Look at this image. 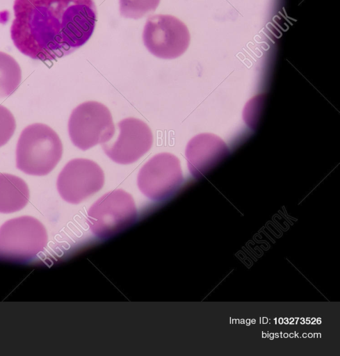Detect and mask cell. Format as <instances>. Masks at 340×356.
Segmentation results:
<instances>
[{
	"label": "cell",
	"instance_id": "1",
	"mask_svg": "<svg viewBox=\"0 0 340 356\" xmlns=\"http://www.w3.org/2000/svg\"><path fill=\"white\" fill-rule=\"evenodd\" d=\"M11 39L23 54L50 61L70 54L91 37L94 0H15Z\"/></svg>",
	"mask_w": 340,
	"mask_h": 356
},
{
	"label": "cell",
	"instance_id": "2",
	"mask_svg": "<svg viewBox=\"0 0 340 356\" xmlns=\"http://www.w3.org/2000/svg\"><path fill=\"white\" fill-rule=\"evenodd\" d=\"M62 154V142L55 131L47 124L34 123L19 136L16 167L29 175L44 176L54 170Z\"/></svg>",
	"mask_w": 340,
	"mask_h": 356
},
{
	"label": "cell",
	"instance_id": "3",
	"mask_svg": "<svg viewBox=\"0 0 340 356\" xmlns=\"http://www.w3.org/2000/svg\"><path fill=\"white\" fill-rule=\"evenodd\" d=\"M42 224L31 216L8 220L0 227V259L24 263L33 259L46 246Z\"/></svg>",
	"mask_w": 340,
	"mask_h": 356
},
{
	"label": "cell",
	"instance_id": "4",
	"mask_svg": "<svg viewBox=\"0 0 340 356\" xmlns=\"http://www.w3.org/2000/svg\"><path fill=\"white\" fill-rule=\"evenodd\" d=\"M137 218L132 196L122 189H115L99 198L88 211L87 221L97 237L108 238L121 232Z\"/></svg>",
	"mask_w": 340,
	"mask_h": 356
},
{
	"label": "cell",
	"instance_id": "5",
	"mask_svg": "<svg viewBox=\"0 0 340 356\" xmlns=\"http://www.w3.org/2000/svg\"><path fill=\"white\" fill-rule=\"evenodd\" d=\"M68 133L74 145L81 150L110 141L115 126L109 109L95 101L79 104L70 116Z\"/></svg>",
	"mask_w": 340,
	"mask_h": 356
},
{
	"label": "cell",
	"instance_id": "6",
	"mask_svg": "<svg viewBox=\"0 0 340 356\" xmlns=\"http://www.w3.org/2000/svg\"><path fill=\"white\" fill-rule=\"evenodd\" d=\"M186 24L175 16L155 15L149 17L143 31V41L154 56L173 59L181 56L190 44Z\"/></svg>",
	"mask_w": 340,
	"mask_h": 356
},
{
	"label": "cell",
	"instance_id": "7",
	"mask_svg": "<svg viewBox=\"0 0 340 356\" xmlns=\"http://www.w3.org/2000/svg\"><path fill=\"white\" fill-rule=\"evenodd\" d=\"M183 181L179 159L168 152L152 156L140 168L137 177L140 192L154 201L169 198L179 190Z\"/></svg>",
	"mask_w": 340,
	"mask_h": 356
},
{
	"label": "cell",
	"instance_id": "8",
	"mask_svg": "<svg viewBox=\"0 0 340 356\" xmlns=\"http://www.w3.org/2000/svg\"><path fill=\"white\" fill-rule=\"evenodd\" d=\"M104 184V174L97 163L87 159H74L59 173L56 186L65 201L76 204L98 192Z\"/></svg>",
	"mask_w": 340,
	"mask_h": 356
},
{
	"label": "cell",
	"instance_id": "9",
	"mask_svg": "<svg viewBox=\"0 0 340 356\" xmlns=\"http://www.w3.org/2000/svg\"><path fill=\"white\" fill-rule=\"evenodd\" d=\"M119 134L111 143H104L105 154L119 164H131L145 155L152 147L153 134L143 121L128 118L118 123Z\"/></svg>",
	"mask_w": 340,
	"mask_h": 356
},
{
	"label": "cell",
	"instance_id": "10",
	"mask_svg": "<svg viewBox=\"0 0 340 356\" xmlns=\"http://www.w3.org/2000/svg\"><path fill=\"white\" fill-rule=\"evenodd\" d=\"M229 154V147L224 140L210 133L192 138L185 150L188 170L196 179L204 176Z\"/></svg>",
	"mask_w": 340,
	"mask_h": 356
},
{
	"label": "cell",
	"instance_id": "11",
	"mask_svg": "<svg viewBox=\"0 0 340 356\" xmlns=\"http://www.w3.org/2000/svg\"><path fill=\"white\" fill-rule=\"evenodd\" d=\"M29 199V189L20 177L0 173V213H10L23 209Z\"/></svg>",
	"mask_w": 340,
	"mask_h": 356
},
{
	"label": "cell",
	"instance_id": "12",
	"mask_svg": "<svg viewBox=\"0 0 340 356\" xmlns=\"http://www.w3.org/2000/svg\"><path fill=\"white\" fill-rule=\"evenodd\" d=\"M21 79L22 71L17 62L9 54L0 51V98L13 93Z\"/></svg>",
	"mask_w": 340,
	"mask_h": 356
},
{
	"label": "cell",
	"instance_id": "13",
	"mask_svg": "<svg viewBox=\"0 0 340 356\" xmlns=\"http://www.w3.org/2000/svg\"><path fill=\"white\" fill-rule=\"evenodd\" d=\"M160 0H119L120 13L125 18L140 19L154 13Z\"/></svg>",
	"mask_w": 340,
	"mask_h": 356
},
{
	"label": "cell",
	"instance_id": "14",
	"mask_svg": "<svg viewBox=\"0 0 340 356\" xmlns=\"http://www.w3.org/2000/svg\"><path fill=\"white\" fill-rule=\"evenodd\" d=\"M16 122L12 113L0 104V147L6 145L13 136Z\"/></svg>",
	"mask_w": 340,
	"mask_h": 356
},
{
	"label": "cell",
	"instance_id": "15",
	"mask_svg": "<svg viewBox=\"0 0 340 356\" xmlns=\"http://www.w3.org/2000/svg\"><path fill=\"white\" fill-rule=\"evenodd\" d=\"M263 100V95H259L254 97L245 106L243 119L245 122H246L250 128H253V127L257 124V120H259Z\"/></svg>",
	"mask_w": 340,
	"mask_h": 356
},
{
	"label": "cell",
	"instance_id": "16",
	"mask_svg": "<svg viewBox=\"0 0 340 356\" xmlns=\"http://www.w3.org/2000/svg\"><path fill=\"white\" fill-rule=\"evenodd\" d=\"M268 323V318H266V317H263V318H262V323H263V324H266V323Z\"/></svg>",
	"mask_w": 340,
	"mask_h": 356
},
{
	"label": "cell",
	"instance_id": "17",
	"mask_svg": "<svg viewBox=\"0 0 340 356\" xmlns=\"http://www.w3.org/2000/svg\"><path fill=\"white\" fill-rule=\"evenodd\" d=\"M245 323L246 324V325L249 326L250 324H251V320L248 318L245 321Z\"/></svg>",
	"mask_w": 340,
	"mask_h": 356
},
{
	"label": "cell",
	"instance_id": "18",
	"mask_svg": "<svg viewBox=\"0 0 340 356\" xmlns=\"http://www.w3.org/2000/svg\"><path fill=\"white\" fill-rule=\"evenodd\" d=\"M283 323H284L285 325L289 324V318H283Z\"/></svg>",
	"mask_w": 340,
	"mask_h": 356
},
{
	"label": "cell",
	"instance_id": "19",
	"mask_svg": "<svg viewBox=\"0 0 340 356\" xmlns=\"http://www.w3.org/2000/svg\"><path fill=\"white\" fill-rule=\"evenodd\" d=\"M268 338L270 339V340H273L275 337H274V334L273 333H270L269 335L268 336Z\"/></svg>",
	"mask_w": 340,
	"mask_h": 356
},
{
	"label": "cell",
	"instance_id": "20",
	"mask_svg": "<svg viewBox=\"0 0 340 356\" xmlns=\"http://www.w3.org/2000/svg\"><path fill=\"white\" fill-rule=\"evenodd\" d=\"M268 333H265V332H262V334H261L262 338L268 337Z\"/></svg>",
	"mask_w": 340,
	"mask_h": 356
},
{
	"label": "cell",
	"instance_id": "21",
	"mask_svg": "<svg viewBox=\"0 0 340 356\" xmlns=\"http://www.w3.org/2000/svg\"><path fill=\"white\" fill-rule=\"evenodd\" d=\"M316 324L320 325L321 323V318H316Z\"/></svg>",
	"mask_w": 340,
	"mask_h": 356
},
{
	"label": "cell",
	"instance_id": "22",
	"mask_svg": "<svg viewBox=\"0 0 340 356\" xmlns=\"http://www.w3.org/2000/svg\"><path fill=\"white\" fill-rule=\"evenodd\" d=\"M278 323L280 325L283 324V318H278Z\"/></svg>",
	"mask_w": 340,
	"mask_h": 356
},
{
	"label": "cell",
	"instance_id": "23",
	"mask_svg": "<svg viewBox=\"0 0 340 356\" xmlns=\"http://www.w3.org/2000/svg\"><path fill=\"white\" fill-rule=\"evenodd\" d=\"M282 337H284V338H288L289 337V334L286 333V332L282 333Z\"/></svg>",
	"mask_w": 340,
	"mask_h": 356
},
{
	"label": "cell",
	"instance_id": "24",
	"mask_svg": "<svg viewBox=\"0 0 340 356\" xmlns=\"http://www.w3.org/2000/svg\"><path fill=\"white\" fill-rule=\"evenodd\" d=\"M311 321L309 318H306L305 320V324L309 325L310 324Z\"/></svg>",
	"mask_w": 340,
	"mask_h": 356
},
{
	"label": "cell",
	"instance_id": "25",
	"mask_svg": "<svg viewBox=\"0 0 340 356\" xmlns=\"http://www.w3.org/2000/svg\"><path fill=\"white\" fill-rule=\"evenodd\" d=\"M294 335H295V334H294V333L291 332L290 334H289V337H290V338H294Z\"/></svg>",
	"mask_w": 340,
	"mask_h": 356
},
{
	"label": "cell",
	"instance_id": "26",
	"mask_svg": "<svg viewBox=\"0 0 340 356\" xmlns=\"http://www.w3.org/2000/svg\"><path fill=\"white\" fill-rule=\"evenodd\" d=\"M307 337L308 338H313V334L311 332H309L307 334Z\"/></svg>",
	"mask_w": 340,
	"mask_h": 356
},
{
	"label": "cell",
	"instance_id": "27",
	"mask_svg": "<svg viewBox=\"0 0 340 356\" xmlns=\"http://www.w3.org/2000/svg\"><path fill=\"white\" fill-rule=\"evenodd\" d=\"M274 337H275V338H277H277H279V337H280V334H279V333H277H277H275V334H274Z\"/></svg>",
	"mask_w": 340,
	"mask_h": 356
},
{
	"label": "cell",
	"instance_id": "28",
	"mask_svg": "<svg viewBox=\"0 0 340 356\" xmlns=\"http://www.w3.org/2000/svg\"><path fill=\"white\" fill-rule=\"evenodd\" d=\"M300 323L302 324V325H304V324H305V320H300Z\"/></svg>",
	"mask_w": 340,
	"mask_h": 356
},
{
	"label": "cell",
	"instance_id": "29",
	"mask_svg": "<svg viewBox=\"0 0 340 356\" xmlns=\"http://www.w3.org/2000/svg\"><path fill=\"white\" fill-rule=\"evenodd\" d=\"M302 337H303V338H307V334L306 332H304V333L302 334Z\"/></svg>",
	"mask_w": 340,
	"mask_h": 356
},
{
	"label": "cell",
	"instance_id": "30",
	"mask_svg": "<svg viewBox=\"0 0 340 356\" xmlns=\"http://www.w3.org/2000/svg\"><path fill=\"white\" fill-rule=\"evenodd\" d=\"M251 323L255 324L256 323V320L255 319H252L251 320Z\"/></svg>",
	"mask_w": 340,
	"mask_h": 356
},
{
	"label": "cell",
	"instance_id": "31",
	"mask_svg": "<svg viewBox=\"0 0 340 356\" xmlns=\"http://www.w3.org/2000/svg\"><path fill=\"white\" fill-rule=\"evenodd\" d=\"M240 323H241V324H244V323H245V320H244V319H241V320L240 321Z\"/></svg>",
	"mask_w": 340,
	"mask_h": 356
},
{
	"label": "cell",
	"instance_id": "32",
	"mask_svg": "<svg viewBox=\"0 0 340 356\" xmlns=\"http://www.w3.org/2000/svg\"><path fill=\"white\" fill-rule=\"evenodd\" d=\"M321 334L317 333V338H321Z\"/></svg>",
	"mask_w": 340,
	"mask_h": 356
},
{
	"label": "cell",
	"instance_id": "33",
	"mask_svg": "<svg viewBox=\"0 0 340 356\" xmlns=\"http://www.w3.org/2000/svg\"><path fill=\"white\" fill-rule=\"evenodd\" d=\"M313 337L314 338H317V333L313 334Z\"/></svg>",
	"mask_w": 340,
	"mask_h": 356
},
{
	"label": "cell",
	"instance_id": "34",
	"mask_svg": "<svg viewBox=\"0 0 340 356\" xmlns=\"http://www.w3.org/2000/svg\"><path fill=\"white\" fill-rule=\"evenodd\" d=\"M231 323H236V319H233L231 322Z\"/></svg>",
	"mask_w": 340,
	"mask_h": 356
},
{
	"label": "cell",
	"instance_id": "35",
	"mask_svg": "<svg viewBox=\"0 0 340 356\" xmlns=\"http://www.w3.org/2000/svg\"><path fill=\"white\" fill-rule=\"evenodd\" d=\"M236 323H240V320L239 319H236Z\"/></svg>",
	"mask_w": 340,
	"mask_h": 356
},
{
	"label": "cell",
	"instance_id": "36",
	"mask_svg": "<svg viewBox=\"0 0 340 356\" xmlns=\"http://www.w3.org/2000/svg\"><path fill=\"white\" fill-rule=\"evenodd\" d=\"M274 320H275V323H277V318H275Z\"/></svg>",
	"mask_w": 340,
	"mask_h": 356
}]
</instances>
